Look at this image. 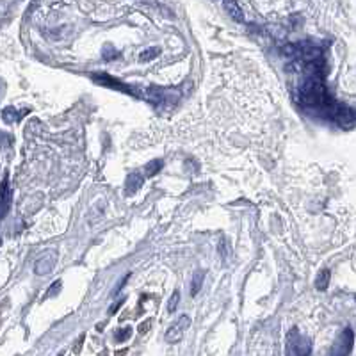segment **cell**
Listing matches in <instances>:
<instances>
[{"instance_id":"52a82bcc","label":"cell","mask_w":356,"mask_h":356,"mask_svg":"<svg viewBox=\"0 0 356 356\" xmlns=\"http://www.w3.org/2000/svg\"><path fill=\"white\" fill-rule=\"evenodd\" d=\"M91 78H93L94 82L104 84V86H109V88H114V89H120V91H123V93L134 94V91H132L128 86H125L123 82H120V80L112 78L110 75H107V73H93V75H91Z\"/></svg>"},{"instance_id":"7c38bea8","label":"cell","mask_w":356,"mask_h":356,"mask_svg":"<svg viewBox=\"0 0 356 356\" xmlns=\"http://www.w3.org/2000/svg\"><path fill=\"white\" fill-rule=\"evenodd\" d=\"M225 9L230 13V16L235 20V22H242L244 16H242V11H241V6L237 4V2H225Z\"/></svg>"},{"instance_id":"8992f818","label":"cell","mask_w":356,"mask_h":356,"mask_svg":"<svg viewBox=\"0 0 356 356\" xmlns=\"http://www.w3.org/2000/svg\"><path fill=\"white\" fill-rule=\"evenodd\" d=\"M55 260H57V253L55 251H46L45 255H41V258H39L38 262H36V265H34L36 274H41V276L48 274L50 271L54 269Z\"/></svg>"},{"instance_id":"44dd1931","label":"cell","mask_w":356,"mask_h":356,"mask_svg":"<svg viewBox=\"0 0 356 356\" xmlns=\"http://www.w3.org/2000/svg\"><path fill=\"white\" fill-rule=\"evenodd\" d=\"M84 339H86V335H80V337L77 339V342H75V345H73V355H78V353H80L82 344H84Z\"/></svg>"},{"instance_id":"cb8c5ba5","label":"cell","mask_w":356,"mask_h":356,"mask_svg":"<svg viewBox=\"0 0 356 356\" xmlns=\"http://www.w3.org/2000/svg\"><path fill=\"white\" fill-rule=\"evenodd\" d=\"M125 355H126V349H121L116 353V356H125Z\"/></svg>"},{"instance_id":"30bf717a","label":"cell","mask_w":356,"mask_h":356,"mask_svg":"<svg viewBox=\"0 0 356 356\" xmlns=\"http://www.w3.org/2000/svg\"><path fill=\"white\" fill-rule=\"evenodd\" d=\"M329 278H331L329 269H321L317 274V278H315V289H317V291H326L329 285Z\"/></svg>"},{"instance_id":"5bb4252c","label":"cell","mask_w":356,"mask_h":356,"mask_svg":"<svg viewBox=\"0 0 356 356\" xmlns=\"http://www.w3.org/2000/svg\"><path fill=\"white\" fill-rule=\"evenodd\" d=\"M162 166H164V162H162V160H160V159L148 162V164H146V168H144V170H146V176H154V175H157V173H159V171L162 170Z\"/></svg>"},{"instance_id":"7a4b0ae2","label":"cell","mask_w":356,"mask_h":356,"mask_svg":"<svg viewBox=\"0 0 356 356\" xmlns=\"http://www.w3.org/2000/svg\"><path fill=\"white\" fill-rule=\"evenodd\" d=\"M148 100L157 107V109L168 110L176 104L178 93H176V91H170V89H162V88H150Z\"/></svg>"},{"instance_id":"ac0fdd59","label":"cell","mask_w":356,"mask_h":356,"mask_svg":"<svg viewBox=\"0 0 356 356\" xmlns=\"http://www.w3.org/2000/svg\"><path fill=\"white\" fill-rule=\"evenodd\" d=\"M15 112H16L15 109H6L4 110V120L6 121H18L23 116V114H15Z\"/></svg>"},{"instance_id":"d6986e66","label":"cell","mask_w":356,"mask_h":356,"mask_svg":"<svg viewBox=\"0 0 356 356\" xmlns=\"http://www.w3.org/2000/svg\"><path fill=\"white\" fill-rule=\"evenodd\" d=\"M152 324H154V321L152 319H146L144 323L139 324V328H137V331H139V335H146L150 331V328H152Z\"/></svg>"},{"instance_id":"277c9868","label":"cell","mask_w":356,"mask_h":356,"mask_svg":"<svg viewBox=\"0 0 356 356\" xmlns=\"http://www.w3.org/2000/svg\"><path fill=\"white\" fill-rule=\"evenodd\" d=\"M353 345H355V333H353L351 328H345L340 333L339 339L335 340L328 356H349L351 351H353Z\"/></svg>"},{"instance_id":"2e32d148","label":"cell","mask_w":356,"mask_h":356,"mask_svg":"<svg viewBox=\"0 0 356 356\" xmlns=\"http://www.w3.org/2000/svg\"><path fill=\"white\" fill-rule=\"evenodd\" d=\"M178 303H180V292L175 291L173 292V296L170 297V301H168V312L173 313L176 310V307H178Z\"/></svg>"},{"instance_id":"ffe728a7","label":"cell","mask_w":356,"mask_h":356,"mask_svg":"<svg viewBox=\"0 0 356 356\" xmlns=\"http://www.w3.org/2000/svg\"><path fill=\"white\" fill-rule=\"evenodd\" d=\"M114 57H118V52H116L114 48L110 50V45H107V46L104 48V59L110 61V59H114Z\"/></svg>"},{"instance_id":"6da1fadb","label":"cell","mask_w":356,"mask_h":356,"mask_svg":"<svg viewBox=\"0 0 356 356\" xmlns=\"http://www.w3.org/2000/svg\"><path fill=\"white\" fill-rule=\"evenodd\" d=\"M285 52L291 57L287 71L296 75L292 80L294 98L297 105L308 114L319 116L323 120L339 126H355L356 110L340 104L329 94L326 88V55L324 46L313 41H301L287 46Z\"/></svg>"},{"instance_id":"9c48e42d","label":"cell","mask_w":356,"mask_h":356,"mask_svg":"<svg viewBox=\"0 0 356 356\" xmlns=\"http://www.w3.org/2000/svg\"><path fill=\"white\" fill-rule=\"evenodd\" d=\"M11 192H9V184H7V175H4L2 180V217H6L9 212V201H11Z\"/></svg>"},{"instance_id":"ba28073f","label":"cell","mask_w":356,"mask_h":356,"mask_svg":"<svg viewBox=\"0 0 356 356\" xmlns=\"http://www.w3.org/2000/svg\"><path fill=\"white\" fill-rule=\"evenodd\" d=\"M142 182H144V178H142L139 173H130V175L126 176V186H125V194H126V196L136 194V192L141 189Z\"/></svg>"},{"instance_id":"5b68a950","label":"cell","mask_w":356,"mask_h":356,"mask_svg":"<svg viewBox=\"0 0 356 356\" xmlns=\"http://www.w3.org/2000/svg\"><path fill=\"white\" fill-rule=\"evenodd\" d=\"M191 326V317L189 315H180V317L176 319L173 326H170V329L166 331V342H170V344H178L184 337L187 329Z\"/></svg>"},{"instance_id":"8fae6325","label":"cell","mask_w":356,"mask_h":356,"mask_svg":"<svg viewBox=\"0 0 356 356\" xmlns=\"http://www.w3.org/2000/svg\"><path fill=\"white\" fill-rule=\"evenodd\" d=\"M203 279H205V271H203V269H200V271H196V273H194V276H192L191 296H198V292L201 291Z\"/></svg>"},{"instance_id":"603a6c76","label":"cell","mask_w":356,"mask_h":356,"mask_svg":"<svg viewBox=\"0 0 356 356\" xmlns=\"http://www.w3.org/2000/svg\"><path fill=\"white\" fill-rule=\"evenodd\" d=\"M121 305H123V299H121V301H118L114 305V307H110V310H109V313H116V310H118V308L121 307Z\"/></svg>"},{"instance_id":"7402d4cb","label":"cell","mask_w":356,"mask_h":356,"mask_svg":"<svg viewBox=\"0 0 356 356\" xmlns=\"http://www.w3.org/2000/svg\"><path fill=\"white\" fill-rule=\"evenodd\" d=\"M128 276H130V274H126V276H123V279H121V281H120V285H118V287H116V289H114V294H118V292H120L121 289L125 287V283H126V279H128Z\"/></svg>"},{"instance_id":"e0dca14e","label":"cell","mask_w":356,"mask_h":356,"mask_svg":"<svg viewBox=\"0 0 356 356\" xmlns=\"http://www.w3.org/2000/svg\"><path fill=\"white\" fill-rule=\"evenodd\" d=\"M61 287H62V281H61V279L54 281V283H52V287H50L48 291H46V297H52L54 294H59V292H61Z\"/></svg>"},{"instance_id":"4fadbf2b","label":"cell","mask_w":356,"mask_h":356,"mask_svg":"<svg viewBox=\"0 0 356 356\" xmlns=\"http://www.w3.org/2000/svg\"><path fill=\"white\" fill-rule=\"evenodd\" d=\"M159 54H160L159 46H152V48L144 50V52L139 55V61H141V62H148V61H154L155 57H159Z\"/></svg>"},{"instance_id":"d4e9b609","label":"cell","mask_w":356,"mask_h":356,"mask_svg":"<svg viewBox=\"0 0 356 356\" xmlns=\"http://www.w3.org/2000/svg\"><path fill=\"white\" fill-rule=\"evenodd\" d=\"M355 299H356V296H355Z\"/></svg>"},{"instance_id":"3957f363","label":"cell","mask_w":356,"mask_h":356,"mask_svg":"<svg viewBox=\"0 0 356 356\" xmlns=\"http://www.w3.org/2000/svg\"><path fill=\"white\" fill-rule=\"evenodd\" d=\"M287 340H289V349H291L292 355H296V356L312 355V342H310L307 337H303V335L297 331V328L291 329V333H289Z\"/></svg>"},{"instance_id":"9a60e30c","label":"cell","mask_w":356,"mask_h":356,"mask_svg":"<svg viewBox=\"0 0 356 356\" xmlns=\"http://www.w3.org/2000/svg\"><path fill=\"white\" fill-rule=\"evenodd\" d=\"M132 326H125V328H120L118 331L114 333V340L116 342H125V340H128L132 337Z\"/></svg>"}]
</instances>
